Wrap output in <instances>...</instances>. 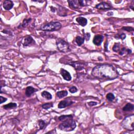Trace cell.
<instances>
[{"mask_svg": "<svg viewBox=\"0 0 134 134\" xmlns=\"http://www.w3.org/2000/svg\"><path fill=\"white\" fill-rule=\"evenodd\" d=\"M39 126L40 127V129H42L46 126V123L43 120H39Z\"/></svg>", "mask_w": 134, "mask_h": 134, "instance_id": "cell-26", "label": "cell"}, {"mask_svg": "<svg viewBox=\"0 0 134 134\" xmlns=\"http://www.w3.org/2000/svg\"><path fill=\"white\" fill-rule=\"evenodd\" d=\"M120 45L119 43H115L113 47V50L115 52H117L120 51Z\"/></svg>", "mask_w": 134, "mask_h": 134, "instance_id": "cell-21", "label": "cell"}, {"mask_svg": "<svg viewBox=\"0 0 134 134\" xmlns=\"http://www.w3.org/2000/svg\"><path fill=\"white\" fill-rule=\"evenodd\" d=\"M134 105L131 103L127 104L123 108V111L125 112H130L134 110Z\"/></svg>", "mask_w": 134, "mask_h": 134, "instance_id": "cell-16", "label": "cell"}, {"mask_svg": "<svg viewBox=\"0 0 134 134\" xmlns=\"http://www.w3.org/2000/svg\"><path fill=\"white\" fill-rule=\"evenodd\" d=\"M41 95L42 97L45 98V99H47L48 100L52 99V95H51L49 92H47V91H43V92L41 93Z\"/></svg>", "mask_w": 134, "mask_h": 134, "instance_id": "cell-18", "label": "cell"}, {"mask_svg": "<svg viewBox=\"0 0 134 134\" xmlns=\"http://www.w3.org/2000/svg\"><path fill=\"white\" fill-rule=\"evenodd\" d=\"M107 15H108V16H112V15H113V12H109L108 13V14Z\"/></svg>", "mask_w": 134, "mask_h": 134, "instance_id": "cell-36", "label": "cell"}, {"mask_svg": "<svg viewBox=\"0 0 134 134\" xmlns=\"http://www.w3.org/2000/svg\"><path fill=\"white\" fill-rule=\"evenodd\" d=\"M58 49L60 52H67L69 50V44L63 39H59L56 42Z\"/></svg>", "mask_w": 134, "mask_h": 134, "instance_id": "cell-5", "label": "cell"}, {"mask_svg": "<svg viewBox=\"0 0 134 134\" xmlns=\"http://www.w3.org/2000/svg\"><path fill=\"white\" fill-rule=\"evenodd\" d=\"M122 30L127 31L128 32H131L134 31V28L133 27H124L122 28Z\"/></svg>", "mask_w": 134, "mask_h": 134, "instance_id": "cell-28", "label": "cell"}, {"mask_svg": "<svg viewBox=\"0 0 134 134\" xmlns=\"http://www.w3.org/2000/svg\"><path fill=\"white\" fill-rule=\"evenodd\" d=\"M53 106L52 103H47L42 105V108L45 109H48L49 108H52Z\"/></svg>", "mask_w": 134, "mask_h": 134, "instance_id": "cell-22", "label": "cell"}, {"mask_svg": "<svg viewBox=\"0 0 134 134\" xmlns=\"http://www.w3.org/2000/svg\"><path fill=\"white\" fill-rule=\"evenodd\" d=\"M59 120L62 122L59 126V128L61 130L71 131L74 130L77 126L75 122L73 119V116L71 115L60 116Z\"/></svg>", "mask_w": 134, "mask_h": 134, "instance_id": "cell-2", "label": "cell"}, {"mask_svg": "<svg viewBox=\"0 0 134 134\" xmlns=\"http://www.w3.org/2000/svg\"><path fill=\"white\" fill-rule=\"evenodd\" d=\"M17 104L15 103H8L6 105H5L3 106V108L5 109H11L13 108H15L17 107Z\"/></svg>", "mask_w": 134, "mask_h": 134, "instance_id": "cell-20", "label": "cell"}, {"mask_svg": "<svg viewBox=\"0 0 134 134\" xmlns=\"http://www.w3.org/2000/svg\"><path fill=\"white\" fill-rule=\"evenodd\" d=\"M69 3V6L70 7L74 8V9H78L80 7V5L79 4L78 1H68Z\"/></svg>", "mask_w": 134, "mask_h": 134, "instance_id": "cell-15", "label": "cell"}, {"mask_svg": "<svg viewBox=\"0 0 134 134\" xmlns=\"http://www.w3.org/2000/svg\"><path fill=\"white\" fill-rule=\"evenodd\" d=\"M60 73H61L62 77H63V79L66 80V81H71V79H72L71 74L68 71L64 70L63 69H61V70H60Z\"/></svg>", "mask_w": 134, "mask_h": 134, "instance_id": "cell-10", "label": "cell"}, {"mask_svg": "<svg viewBox=\"0 0 134 134\" xmlns=\"http://www.w3.org/2000/svg\"><path fill=\"white\" fill-rule=\"evenodd\" d=\"M69 91H70L71 93H74L78 91V89L76 88L75 86H71V88L69 89Z\"/></svg>", "mask_w": 134, "mask_h": 134, "instance_id": "cell-29", "label": "cell"}, {"mask_svg": "<svg viewBox=\"0 0 134 134\" xmlns=\"http://www.w3.org/2000/svg\"><path fill=\"white\" fill-rule=\"evenodd\" d=\"M51 11H52V12H53L54 13L55 11H56V9H55V7H52V6H51Z\"/></svg>", "mask_w": 134, "mask_h": 134, "instance_id": "cell-34", "label": "cell"}, {"mask_svg": "<svg viewBox=\"0 0 134 134\" xmlns=\"http://www.w3.org/2000/svg\"><path fill=\"white\" fill-rule=\"evenodd\" d=\"M31 19H24L23 22V24L21 25V27H25L27 26V25H28V23H30V21H31Z\"/></svg>", "mask_w": 134, "mask_h": 134, "instance_id": "cell-25", "label": "cell"}, {"mask_svg": "<svg viewBox=\"0 0 134 134\" xmlns=\"http://www.w3.org/2000/svg\"><path fill=\"white\" fill-rule=\"evenodd\" d=\"M97 103L95 102H90L88 103V105L90 106H93L97 105Z\"/></svg>", "mask_w": 134, "mask_h": 134, "instance_id": "cell-33", "label": "cell"}, {"mask_svg": "<svg viewBox=\"0 0 134 134\" xmlns=\"http://www.w3.org/2000/svg\"><path fill=\"white\" fill-rule=\"evenodd\" d=\"M92 75L100 80H112L116 79L119 74L111 64H102L94 67L92 71Z\"/></svg>", "mask_w": 134, "mask_h": 134, "instance_id": "cell-1", "label": "cell"}, {"mask_svg": "<svg viewBox=\"0 0 134 134\" xmlns=\"http://www.w3.org/2000/svg\"><path fill=\"white\" fill-rule=\"evenodd\" d=\"M84 38L81 36H77L75 38V42L79 46H81L84 42Z\"/></svg>", "mask_w": 134, "mask_h": 134, "instance_id": "cell-19", "label": "cell"}, {"mask_svg": "<svg viewBox=\"0 0 134 134\" xmlns=\"http://www.w3.org/2000/svg\"><path fill=\"white\" fill-rule=\"evenodd\" d=\"M68 93L67 92V91L65 90L59 91V92H58L57 93V96L59 99H62V98H63L68 95Z\"/></svg>", "mask_w": 134, "mask_h": 134, "instance_id": "cell-17", "label": "cell"}, {"mask_svg": "<svg viewBox=\"0 0 134 134\" xmlns=\"http://www.w3.org/2000/svg\"><path fill=\"white\" fill-rule=\"evenodd\" d=\"M76 21L82 26H85L88 23V20L83 17H78L76 19Z\"/></svg>", "mask_w": 134, "mask_h": 134, "instance_id": "cell-14", "label": "cell"}, {"mask_svg": "<svg viewBox=\"0 0 134 134\" xmlns=\"http://www.w3.org/2000/svg\"><path fill=\"white\" fill-rule=\"evenodd\" d=\"M134 115L132 114L129 115L124 118L122 123V125L123 128L127 129L128 130L132 131L134 129Z\"/></svg>", "mask_w": 134, "mask_h": 134, "instance_id": "cell-4", "label": "cell"}, {"mask_svg": "<svg viewBox=\"0 0 134 134\" xmlns=\"http://www.w3.org/2000/svg\"><path fill=\"white\" fill-rule=\"evenodd\" d=\"M37 91H38L37 89H36L35 88H33L32 86H27L26 89L25 94L26 95V97H30L31 95L33 94L34 93Z\"/></svg>", "mask_w": 134, "mask_h": 134, "instance_id": "cell-12", "label": "cell"}, {"mask_svg": "<svg viewBox=\"0 0 134 134\" xmlns=\"http://www.w3.org/2000/svg\"><path fill=\"white\" fill-rule=\"evenodd\" d=\"M95 8L99 10H111L112 8V6L110 4H108L106 2H102L99 4H97L95 6Z\"/></svg>", "mask_w": 134, "mask_h": 134, "instance_id": "cell-8", "label": "cell"}, {"mask_svg": "<svg viewBox=\"0 0 134 134\" xmlns=\"http://www.w3.org/2000/svg\"><path fill=\"white\" fill-rule=\"evenodd\" d=\"M80 6H86L88 5V1L85 0H79L78 1Z\"/></svg>", "mask_w": 134, "mask_h": 134, "instance_id": "cell-27", "label": "cell"}, {"mask_svg": "<svg viewBox=\"0 0 134 134\" xmlns=\"http://www.w3.org/2000/svg\"><path fill=\"white\" fill-rule=\"evenodd\" d=\"M108 42H106V45H105V47H106V50H108Z\"/></svg>", "mask_w": 134, "mask_h": 134, "instance_id": "cell-37", "label": "cell"}, {"mask_svg": "<svg viewBox=\"0 0 134 134\" xmlns=\"http://www.w3.org/2000/svg\"><path fill=\"white\" fill-rule=\"evenodd\" d=\"M74 102L70 99V98H68V99H66L60 102L58 104V107L59 108H63L67 106H70Z\"/></svg>", "mask_w": 134, "mask_h": 134, "instance_id": "cell-6", "label": "cell"}, {"mask_svg": "<svg viewBox=\"0 0 134 134\" xmlns=\"http://www.w3.org/2000/svg\"><path fill=\"white\" fill-rule=\"evenodd\" d=\"M69 64L72 66L73 68H74L75 70H81L82 69L84 68L85 66H86V63H83L82 62H71L70 63H69Z\"/></svg>", "mask_w": 134, "mask_h": 134, "instance_id": "cell-7", "label": "cell"}, {"mask_svg": "<svg viewBox=\"0 0 134 134\" xmlns=\"http://www.w3.org/2000/svg\"><path fill=\"white\" fill-rule=\"evenodd\" d=\"M127 54H130V53L132 52H131V50L130 49H127Z\"/></svg>", "mask_w": 134, "mask_h": 134, "instance_id": "cell-35", "label": "cell"}, {"mask_svg": "<svg viewBox=\"0 0 134 134\" xmlns=\"http://www.w3.org/2000/svg\"><path fill=\"white\" fill-rule=\"evenodd\" d=\"M104 39L103 36L101 35H95L93 39V44L97 46H100L102 44Z\"/></svg>", "mask_w": 134, "mask_h": 134, "instance_id": "cell-9", "label": "cell"}, {"mask_svg": "<svg viewBox=\"0 0 134 134\" xmlns=\"http://www.w3.org/2000/svg\"><path fill=\"white\" fill-rule=\"evenodd\" d=\"M0 100H1V102H0V103L2 104L3 103L5 102L6 100H7V99H6V98L3 97L2 96H1V97H0Z\"/></svg>", "mask_w": 134, "mask_h": 134, "instance_id": "cell-32", "label": "cell"}, {"mask_svg": "<svg viewBox=\"0 0 134 134\" xmlns=\"http://www.w3.org/2000/svg\"><path fill=\"white\" fill-rule=\"evenodd\" d=\"M33 43H35V41L33 39L32 37L30 36H27L24 38L23 45L24 47L28 46Z\"/></svg>", "mask_w": 134, "mask_h": 134, "instance_id": "cell-11", "label": "cell"}, {"mask_svg": "<svg viewBox=\"0 0 134 134\" xmlns=\"http://www.w3.org/2000/svg\"><path fill=\"white\" fill-rule=\"evenodd\" d=\"M90 33H86V34H84V38L85 39H86L87 41H88L90 40Z\"/></svg>", "mask_w": 134, "mask_h": 134, "instance_id": "cell-30", "label": "cell"}, {"mask_svg": "<svg viewBox=\"0 0 134 134\" xmlns=\"http://www.w3.org/2000/svg\"><path fill=\"white\" fill-rule=\"evenodd\" d=\"M106 99L109 102H112L115 99V96L113 93H109L106 95Z\"/></svg>", "mask_w": 134, "mask_h": 134, "instance_id": "cell-23", "label": "cell"}, {"mask_svg": "<svg viewBox=\"0 0 134 134\" xmlns=\"http://www.w3.org/2000/svg\"><path fill=\"white\" fill-rule=\"evenodd\" d=\"M61 24L58 22H51L41 26V30L46 32H54L61 28Z\"/></svg>", "mask_w": 134, "mask_h": 134, "instance_id": "cell-3", "label": "cell"}, {"mask_svg": "<svg viewBox=\"0 0 134 134\" xmlns=\"http://www.w3.org/2000/svg\"><path fill=\"white\" fill-rule=\"evenodd\" d=\"M126 52H127V49H126L124 47V48H123L121 50H120V52H119V55H123L124 54H125Z\"/></svg>", "mask_w": 134, "mask_h": 134, "instance_id": "cell-31", "label": "cell"}, {"mask_svg": "<svg viewBox=\"0 0 134 134\" xmlns=\"http://www.w3.org/2000/svg\"><path fill=\"white\" fill-rule=\"evenodd\" d=\"M13 6H14V3L12 1H10V0H6L3 3V7L6 10H11Z\"/></svg>", "mask_w": 134, "mask_h": 134, "instance_id": "cell-13", "label": "cell"}, {"mask_svg": "<svg viewBox=\"0 0 134 134\" xmlns=\"http://www.w3.org/2000/svg\"><path fill=\"white\" fill-rule=\"evenodd\" d=\"M126 35L124 33H120V34H117L115 36L116 38H119L122 40H124L126 38Z\"/></svg>", "mask_w": 134, "mask_h": 134, "instance_id": "cell-24", "label": "cell"}]
</instances>
